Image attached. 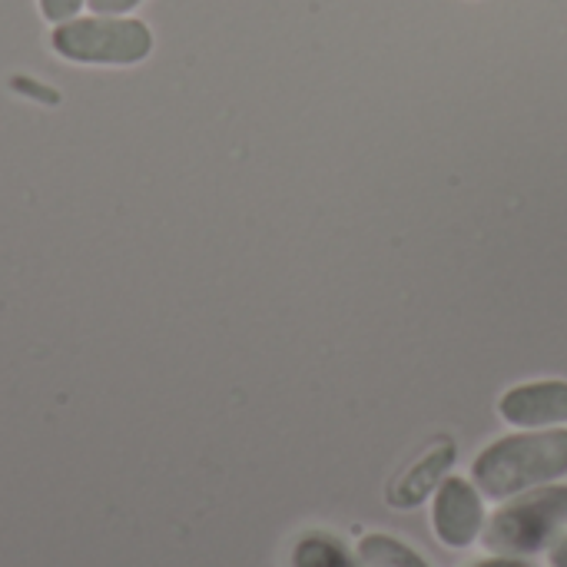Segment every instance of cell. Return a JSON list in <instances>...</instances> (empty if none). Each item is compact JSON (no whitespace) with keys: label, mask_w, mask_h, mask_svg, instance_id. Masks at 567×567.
<instances>
[{"label":"cell","mask_w":567,"mask_h":567,"mask_svg":"<svg viewBox=\"0 0 567 567\" xmlns=\"http://www.w3.org/2000/svg\"><path fill=\"white\" fill-rule=\"evenodd\" d=\"M567 475V429H528L498 439L472 462V482L492 502H508Z\"/></svg>","instance_id":"6da1fadb"},{"label":"cell","mask_w":567,"mask_h":567,"mask_svg":"<svg viewBox=\"0 0 567 567\" xmlns=\"http://www.w3.org/2000/svg\"><path fill=\"white\" fill-rule=\"evenodd\" d=\"M567 532V485H542L508 498L482 532L485 551L498 558H532Z\"/></svg>","instance_id":"7a4b0ae2"},{"label":"cell","mask_w":567,"mask_h":567,"mask_svg":"<svg viewBox=\"0 0 567 567\" xmlns=\"http://www.w3.org/2000/svg\"><path fill=\"white\" fill-rule=\"evenodd\" d=\"M56 56L86 66H133L153 53V30L136 17H73L53 27Z\"/></svg>","instance_id":"3957f363"},{"label":"cell","mask_w":567,"mask_h":567,"mask_svg":"<svg viewBox=\"0 0 567 567\" xmlns=\"http://www.w3.org/2000/svg\"><path fill=\"white\" fill-rule=\"evenodd\" d=\"M485 495L468 478H445L435 492L432 528L445 548H472L485 532Z\"/></svg>","instance_id":"277c9868"},{"label":"cell","mask_w":567,"mask_h":567,"mask_svg":"<svg viewBox=\"0 0 567 567\" xmlns=\"http://www.w3.org/2000/svg\"><path fill=\"white\" fill-rule=\"evenodd\" d=\"M498 415L515 429H558L567 425V382H528L502 395Z\"/></svg>","instance_id":"5b68a950"},{"label":"cell","mask_w":567,"mask_h":567,"mask_svg":"<svg viewBox=\"0 0 567 567\" xmlns=\"http://www.w3.org/2000/svg\"><path fill=\"white\" fill-rule=\"evenodd\" d=\"M455 465V445L452 442H439L432 452H425L389 492L392 508H415L425 498H432L439 492V485L449 478V468Z\"/></svg>","instance_id":"8992f818"},{"label":"cell","mask_w":567,"mask_h":567,"mask_svg":"<svg viewBox=\"0 0 567 567\" xmlns=\"http://www.w3.org/2000/svg\"><path fill=\"white\" fill-rule=\"evenodd\" d=\"M292 567H362V561L339 538L312 532V535L296 542Z\"/></svg>","instance_id":"52a82bcc"},{"label":"cell","mask_w":567,"mask_h":567,"mask_svg":"<svg viewBox=\"0 0 567 567\" xmlns=\"http://www.w3.org/2000/svg\"><path fill=\"white\" fill-rule=\"evenodd\" d=\"M362 567H429V561L392 535H365L359 542Z\"/></svg>","instance_id":"ba28073f"},{"label":"cell","mask_w":567,"mask_h":567,"mask_svg":"<svg viewBox=\"0 0 567 567\" xmlns=\"http://www.w3.org/2000/svg\"><path fill=\"white\" fill-rule=\"evenodd\" d=\"M43 20L50 23H63V20H73L80 17V10L86 7V0H37Z\"/></svg>","instance_id":"9c48e42d"},{"label":"cell","mask_w":567,"mask_h":567,"mask_svg":"<svg viewBox=\"0 0 567 567\" xmlns=\"http://www.w3.org/2000/svg\"><path fill=\"white\" fill-rule=\"evenodd\" d=\"M143 0H86V7L100 17H126L130 10H136Z\"/></svg>","instance_id":"30bf717a"},{"label":"cell","mask_w":567,"mask_h":567,"mask_svg":"<svg viewBox=\"0 0 567 567\" xmlns=\"http://www.w3.org/2000/svg\"><path fill=\"white\" fill-rule=\"evenodd\" d=\"M548 558L555 567H567V535H561L551 548H548Z\"/></svg>","instance_id":"8fae6325"},{"label":"cell","mask_w":567,"mask_h":567,"mask_svg":"<svg viewBox=\"0 0 567 567\" xmlns=\"http://www.w3.org/2000/svg\"><path fill=\"white\" fill-rule=\"evenodd\" d=\"M475 567H532L525 558H492V561H482V565H475Z\"/></svg>","instance_id":"7c38bea8"}]
</instances>
